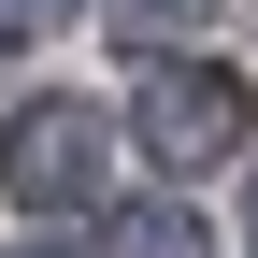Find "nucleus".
<instances>
[{
  "label": "nucleus",
  "instance_id": "obj_1",
  "mask_svg": "<svg viewBox=\"0 0 258 258\" xmlns=\"http://www.w3.org/2000/svg\"><path fill=\"white\" fill-rule=\"evenodd\" d=\"M129 129H144V158H158V172H230V158H244V129H258V86L230 72V57H158V72H144V101H129Z\"/></svg>",
  "mask_w": 258,
  "mask_h": 258
},
{
  "label": "nucleus",
  "instance_id": "obj_2",
  "mask_svg": "<svg viewBox=\"0 0 258 258\" xmlns=\"http://www.w3.org/2000/svg\"><path fill=\"white\" fill-rule=\"evenodd\" d=\"M101 158H115L101 101H15L0 115V186H15L29 215H86L101 201Z\"/></svg>",
  "mask_w": 258,
  "mask_h": 258
},
{
  "label": "nucleus",
  "instance_id": "obj_3",
  "mask_svg": "<svg viewBox=\"0 0 258 258\" xmlns=\"http://www.w3.org/2000/svg\"><path fill=\"white\" fill-rule=\"evenodd\" d=\"M101 258H215V244H201V215H186V201H129L115 230H101Z\"/></svg>",
  "mask_w": 258,
  "mask_h": 258
},
{
  "label": "nucleus",
  "instance_id": "obj_4",
  "mask_svg": "<svg viewBox=\"0 0 258 258\" xmlns=\"http://www.w3.org/2000/svg\"><path fill=\"white\" fill-rule=\"evenodd\" d=\"M72 0H0V43H29V29H57Z\"/></svg>",
  "mask_w": 258,
  "mask_h": 258
},
{
  "label": "nucleus",
  "instance_id": "obj_5",
  "mask_svg": "<svg viewBox=\"0 0 258 258\" xmlns=\"http://www.w3.org/2000/svg\"><path fill=\"white\" fill-rule=\"evenodd\" d=\"M186 15H201V0H144V29H186Z\"/></svg>",
  "mask_w": 258,
  "mask_h": 258
},
{
  "label": "nucleus",
  "instance_id": "obj_6",
  "mask_svg": "<svg viewBox=\"0 0 258 258\" xmlns=\"http://www.w3.org/2000/svg\"><path fill=\"white\" fill-rule=\"evenodd\" d=\"M15 258H57V244H15Z\"/></svg>",
  "mask_w": 258,
  "mask_h": 258
}]
</instances>
